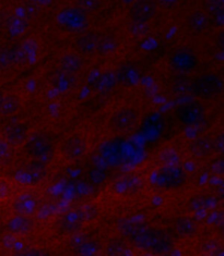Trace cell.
Here are the masks:
<instances>
[{"mask_svg":"<svg viewBox=\"0 0 224 256\" xmlns=\"http://www.w3.org/2000/svg\"><path fill=\"white\" fill-rule=\"evenodd\" d=\"M131 238L138 248L151 254H165L174 246L172 236L160 229H139Z\"/></svg>","mask_w":224,"mask_h":256,"instance_id":"cell-1","label":"cell"},{"mask_svg":"<svg viewBox=\"0 0 224 256\" xmlns=\"http://www.w3.org/2000/svg\"><path fill=\"white\" fill-rule=\"evenodd\" d=\"M186 180V172L179 166H164L155 174V186L166 191L177 190Z\"/></svg>","mask_w":224,"mask_h":256,"instance_id":"cell-2","label":"cell"},{"mask_svg":"<svg viewBox=\"0 0 224 256\" xmlns=\"http://www.w3.org/2000/svg\"><path fill=\"white\" fill-rule=\"evenodd\" d=\"M26 148L29 155L35 158L34 160H39L44 164L47 160H51L54 155V145L45 134L39 133L30 138Z\"/></svg>","mask_w":224,"mask_h":256,"instance_id":"cell-3","label":"cell"},{"mask_svg":"<svg viewBox=\"0 0 224 256\" xmlns=\"http://www.w3.org/2000/svg\"><path fill=\"white\" fill-rule=\"evenodd\" d=\"M222 80L214 73H203L196 78L192 83V90L199 96L214 97L222 92Z\"/></svg>","mask_w":224,"mask_h":256,"instance_id":"cell-4","label":"cell"},{"mask_svg":"<svg viewBox=\"0 0 224 256\" xmlns=\"http://www.w3.org/2000/svg\"><path fill=\"white\" fill-rule=\"evenodd\" d=\"M138 121V112L134 108H122L114 112L111 118V124L114 129L118 131H128L134 128Z\"/></svg>","mask_w":224,"mask_h":256,"instance_id":"cell-5","label":"cell"},{"mask_svg":"<svg viewBox=\"0 0 224 256\" xmlns=\"http://www.w3.org/2000/svg\"><path fill=\"white\" fill-rule=\"evenodd\" d=\"M171 64L175 70L179 72H189L196 68L197 57L191 50L181 48L173 54Z\"/></svg>","mask_w":224,"mask_h":256,"instance_id":"cell-6","label":"cell"},{"mask_svg":"<svg viewBox=\"0 0 224 256\" xmlns=\"http://www.w3.org/2000/svg\"><path fill=\"white\" fill-rule=\"evenodd\" d=\"M176 116L183 124L193 126L201 122L204 117V112L199 104L190 102L179 107L176 112Z\"/></svg>","mask_w":224,"mask_h":256,"instance_id":"cell-7","label":"cell"},{"mask_svg":"<svg viewBox=\"0 0 224 256\" xmlns=\"http://www.w3.org/2000/svg\"><path fill=\"white\" fill-rule=\"evenodd\" d=\"M62 152L65 157L69 160H77L86 154L87 142L80 136H72L64 142L62 146Z\"/></svg>","mask_w":224,"mask_h":256,"instance_id":"cell-8","label":"cell"},{"mask_svg":"<svg viewBox=\"0 0 224 256\" xmlns=\"http://www.w3.org/2000/svg\"><path fill=\"white\" fill-rule=\"evenodd\" d=\"M155 10L152 2H138L131 6L130 16L135 23L144 24L154 16Z\"/></svg>","mask_w":224,"mask_h":256,"instance_id":"cell-9","label":"cell"},{"mask_svg":"<svg viewBox=\"0 0 224 256\" xmlns=\"http://www.w3.org/2000/svg\"><path fill=\"white\" fill-rule=\"evenodd\" d=\"M47 174L46 164L39 160H32L26 164L23 172L22 178L26 180L28 184H38V182L43 180Z\"/></svg>","mask_w":224,"mask_h":256,"instance_id":"cell-10","label":"cell"},{"mask_svg":"<svg viewBox=\"0 0 224 256\" xmlns=\"http://www.w3.org/2000/svg\"><path fill=\"white\" fill-rule=\"evenodd\" d=\"M38 208V200L31 194L23 193L20 196H18L14 203V210L17 215L31 216Z\"/></svg>","mask_w":224,"mask_h":256,"instance_id":"cell-11","label":"cell"},{"mask_svg":"<svg viewBox=\"0 0 224 256\" xmlns=\"http://www.w3.org/2000/svg\"><path fill=\"white\" fill-rule=\"evenodd\" d=\"M34 227V222L31 217L16 215L8 222V230L11 234L18 236H24L31 232Z\"/></svg>","mask_w":224,"mask_h":256,"instance_id":"cell-12","label":"cell"},{"mask_svg":"<svg viewBox=\"0 0 224 256\" xmlns=\"http://www.w3.org/2000/svg\"><path fill=\"white\" fill-rule=\"evenodd\" d=\"M5 141L10 146L21 145L23 142L27 141L28 138V129L22 124H14L9 126L5 131Z\"/></svg>","mask_w":224,"mask_h":256,"instance_id":"cell-13","label":"cell"},{"mask_svg":"<svg viewBox=\"0 0 224 256\" xmlns=\"http://www.w3.org/2000/svg\"><path fill=\"white\" fill-rule=\"evenodd\" d=\"M26 54L20 47L0 48V68H7L14 64H21Z\"/></svg>","mask_w":224,"mask_h":256,"instance_id":"cell-14","label":"cell"},{"mask_svg":"<svg viewBox=\"0 0 224 256\" xmlns=\"http://www.w3.org/2000/svg\"><path fill=\"white\" fill-rule=\"evenodd\" d=\"M189 150L197 157H207L213 153L214 144L208 138H199L190 144Z\"/></svg>","mask_w":224,"mask_h":256,"instance_id":"cell-15","label":"cell"},{"mask_svg":"<svg viewBox=\"0 0 224 256\" xmlns=\"http://www.w3.org/2000/svg\"><path fill=\"white\" fill-rule=\"evenodd\" d=\"M100 45L99 38L93 33L83 34L77 40L78 50L83 54H92L94 52Z\"/></svg>","mask_w":224,"mask_h":256,"instance_id":"cell-16","label":"cell"},{"mask_svg":"<svg viewBox=\"0 0 224 256\" xmlns=\"http://www.w3.org/2000/svg\"><path fill=\"white\" fill-rule=\"evenodd\" d=\"M20 107L19 98L16 95H5L4 98L0 102V114L8 116L18 112Z\"/></svg>","mask_w":224,"mask_h":256,"instance_id":"cell-17","label":"cell"},{"mask_svg":"<svg viewBox=\"0 0 224 256\" xmlns=\"http://www.w3.org/2000/svg\"><path fill=\"white\" fill-rule=\"evenodd\" d=\"M60 64H62V68L65 71L74 73L81 69L82 59L79 56H77V54H65V56L62 58Z\"/></svg>","mask_w":224,"mask_h":256,"instance_id":"cell-18","label":"cell"},{"mask_svg":"<svg viewBox=\"0 0 224 256\" xmlns=\"http://www.w3.org/2000/svg\"><path fill=\"white\" fill-rule=\"evenodd\" d=\"M106 256H128V248L119 239H114L108 243L105 250Z\"/></svg>","mask_w":224,"mask_h":256,"instance_id":"cell-19","label":"cell"},{"mask_svg":"<svg viewBox=\"0 0 224 256\" xmlns=\"http://www.w3.org/2000/svg\"><path fill=\"white\" fill-rule=\"evenodd\" d=\"M82 224L83 222H81V219L78 217L77 214L66 217L60 222V227L65 231H67V232H76V231H78L82 227Z\"/></svg>","mask_w":224,"mask_h":256,"instance_id":"cell-20","label":"cell"},{"mask_svg":"<svg viewBox=\"0 0 224 256\" xmlns=\"http://www.w3.org/2000/svg\"><path fill=\"white\" fill-rule=\"evenodd\" d=\"M188 23L195 31H202L208 26V18L201 12H195L188 18Z\"/></svg>","mask_w":224,"mask_h":256,"instance_id":"cell-21","label":"cell"},{"mask_svg":"<svg viewBox=\"0 0 224 256\" xmlns=\"http://www.w3.org/2000/svg\"><path fill=\"white\" fill-rule=\"evenodd\" d=\"M159 158L161 162L164 164L165 166H177L179 162V156L174 148L163 150L159 155Z\"/></svg>","mask_w":224,"mask_h":256,"instance_id":"cell-22","label":"cell"},{"mask_svg":"<svg viewBox=\"0 0 224 256\" xmlns=\"http://www.w3.org/2000/svg\"><path fill=\"white\" fill-rule=\"evenodd\" d=\"M76 214L81 219L82 222H91L98 215V210L92 205H82L77 210Z\"/></svg>","mask_w":224,"mask_h":256,"instance_id":"cell-23","label":"cell"},{"mask_svg":"<svg viewBox=\"0 0 224 256\" xmlns=\"http://www.w3.org/2000/svg\"><path fill=\"white\" fill-rule=\"evenodd\" d=\"M118 192H122V194H128L131 192H135L138 190V179L135 178H126L122 180L117 184Z\"/></svg>","mask_w":224,"mask_h":256,"instance_id":"cell-24","label":"cell"},{"mask_svg":"<svg viewBox=\"0 0 224 256\" xmlns=\"http://www.w3.org/2000/svg\"><path fill=\"white\" fill-rule=\"evenodd\" d=\"M176 229L181 234H191L195 231V224L188 218H180L176 224Z\"/></svg>","mask_w":224,"mask_h":256,"instance_id":"cell-25","label":"cell"},{"mask_svg":"<svg viewBox=\"0 0 224 256\" xmlns=\"http://www.w3.org/2000/svg\"><path fill=\"white\" fill-rule=\"evenodd\" d=\"M16 256H51V255L43 248H24L22 251L18 252Z\"/></svg>","mask_w":224,"mask_h":256,"instance_id":"cell-26","label":"cell"},{"mask_svg":"<svg viewBox=\"0 0 224 256\" xmlns=\"http://www.w3.org/2000/svg\"><path fill=\"white\" fill-rule=\"evenodd\" d=\"M115 83V78L112 74H105L99 82V88L104 92V90H110L114 86Z\"/></svg>","mask_w":224,"mask_h":256,"instance_id":"cell-27","label":"cell"},{"mask_svg":"<svg viewBox=\"0 0 224 256\" xmlns=\"http://www.w3.org/2000/svg\"><path fill=\"white\" fill-rule=\"evenodd\" d=\"M10 154V145L5 141V140L0 138V162H5L9 157Z\"/></svg>","mask_w":224,"mask_h":256,"instance_id":"cell-28","label":"cell"},{"mask_svg":"<svg viewBox=\"0 0 224 256\" xmlns=\"http://www.w3.org/2000/svg\"><path fill=\"white\" fill-rule=\"evenodd\" d=\"M11 193L10 184L7 181L0 180V200H4L7 198Z\"/></svg>","mask_w":224,"mask_h":256,"instance_id":"cell-29","label":"cell"},{"mask_svg":"<svg viewBox=\"0 0 224 256\" xmlns=\"http://www.w3.org/2000/svg\"><path fill=\"white\" fill-rule=\"evenodd\" d=\"M212 170L215 172V174H222L223 172V162L220 160H216L213 164H212Z\"/></svg>","mask_w":224,"mask_h":256,"instance_id":"cell-30","label":"cell"},{"mask_svg":"<svg viewBox=\"0 0 224 256\" xmlns=\"http://www.w3.org/2000/svg\"><path fill=\"white\" fill-rule=\"evenodd\" d=\"M214 148L219 150L220 153H222V152H223V136H220L219 138H217L216 141H215Z\"/></svg>","mask_w":224,"mask_h":256,"instance_id":"cell-31","label":"cell"},{"mask_svg":"<svg viewBox=\"0 0 224 256\" xmlns=\"http://www.w3.org/2000/svg\"><path fill=\"white\" fill-rule=\"evenodd\" d=\"M4 93L2 92V90H0V102H2V100H3V98H4Z\"/></svg>","mask_w":224,"mask_h":256,"instance_id":"cell-32","label":"cell"}]
</instances>
